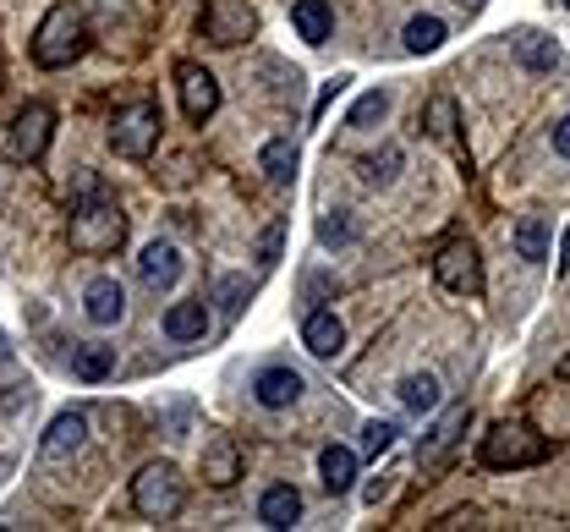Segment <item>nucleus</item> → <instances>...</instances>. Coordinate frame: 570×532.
<instances>
[{
	"label": "nucleus",
	"instance_id": "nucleus-1",
	"mask_svg": "<svg viewBox=\"0 0 570 532\" xmlns=\"http://www.w3.org/2000/svg\"><path fill=\"white\" fill-rule=\"evenodd\" d=\"M121 242H127V215H121L116 198L82 193V198L71 204V247H77V253L105 258V253H116Z\"/></svg>",
	"mask_w": 570,
	"mask_h": 532
},
{
	"label": "nucleus",
	"instance_id": "nucleus-2",
	"mask_svg": "<svg viewBox=\"0 0 570 532\" xmlns=\"http://www.w3.org/2000/svg\"><path fill=\"white\" fill-rule=\"evenodd\" d=\"M82 50H88V22H82V11H77V6H50L45 22H39V33H33V61L56 72V67H71Z\"/></svg>",
	"mask_w": 570,
	"mask_h": 532
},
{
	"label": "nucleus",
	"instance_id": "nucleus-3",
	"mask_svg": "<svg viewBox=\"0 0 570 532\" xmlns=\"http://www.w3.org/2000/svg\"><path fill=\"white\" fill-rule=\"evenodd\" d=\"M181 500H187V489H181V472L170 461H148L138 477H132V505H138V516H148V522H170L181 511Z\"/></svg>",
	"mask_w": 570,
	"mask_h": 532
},
{
	"label": "nucleus",
	"instance_id": "nucleus-4",
	"mask_svg": "<svg viewBox=\"0 0 570 532\" xmlns=\"http://www.w3.org/2000/svg\"><path fill=\"white\" fill-rule=\"evenodd\" d=\"M159 127H165L159 105H154V99H138V105L116 110V121H110V149L121 154V159H148L154 144H159Z\"/></svg>",
	"mask_w": 570,
	"mask_h": 532
},
{
	"label": "nucleus",
	"instance_id": "nucleus-5",
	"mask_svg": "<svg viewBox=\"0 0 570 532\" xmlns=\"http://www.w3.org/2000/svg\"><path fill=\"white\" fill-rule=\"evenodd\" d=\"M549 456V440L521 428V423H499L494 434H483V466L494 472H515V466H538Z\"/></svg>",
	"mask_w": 570,
	"mask_h": 532
},
{
	"label": "nucleus",
	"instance_id": "nucleus-6",
	"mask_svg": "<svg viewBox=\"0 0 570 532\" xmlns=\"http://www.w3.org/2000/svg\"><path fill=\"white\" fill-rule=\"evenodd\" d=\"M433 275H439L444 292H455V297H478V292H483V258H478V242H472V236H450V242L439 247V258H433Z\"/></svg>",
	"mask_w": 570,
	"mask_h": 532
},
{
	"label": "nucleus",
	"instance_id": "nucleus-7",
	"mask_svg": "<svg viewBox=\"0 0 570 532\" xmlns=\"http://www.w3.org/2000/svg\"><path fill=\"white\" fill-rule=\"evenodd\" d=\"M50 138H56V110L33 99V105H22V110L11 116V138H6V154H11V159H22V165H33V159H45Z\"/></svg>",
	"mask_w": 570,
	"mask_h": 532
},
{
	"label": "nucleus",
	"instance_id": "nucleus-8",
	"mask_svg": "<svg viewBox=\"0 0 570 532\" xmlns=\"http://www.w3.org/2000/svg\"><path fill=\"white\" fill-rule=\"evenodd\" d=\"M204 33L219 50H236V45H247L258 33V11L247 0H209L204 6Z\"/></svg>",
	"mask_w": 570,
	"mask_h": 532
},
{
	"label": "nucleus",
	"instance_id": "nucleus-9",
	"mask_svg": "<svg viewBox=\"0 0 570 532\" xmlns=\"http://www.w3.org/2000/svg\"><path fill=\"white\" fill-rule=\"evenodd\" d=\"M176 93H181L187 121H209L214 110H219V82H214V72H204L198 61H181V67H176Z\"/></svg>",
	"mask_w": 570,
	"mask_h": 532
},
{
	"label": "nucleus",
	"instance_id": "nucleus-10",
	"mask_svg": "<svg viewBox=\"0 0 570 532\" xmlns=\"http://www.w3.org/2000/svg\"><path fill=\"white\" fill-rule=\"evenodd\" d=\"M181 247L176 242H148L138 253V280L148 286V292H170L176 280H181Z\"/></svg>",
	"mask_w": 570,
	"mask_h": 532
},
{
	"label": "nucleus",
	"instance_id": "nucleus-11",
	"mask_svg": "<svg viewBox=\"0 0 570 532\" xmlns=\"http://www.w3.org/2000/svg\"><path fill=\"white\" fill-rule=\"evenodd\" d=\"M82 313H88V324H99V329L121 324V318H127V286H121L116 275L88 280V292H82Z\"/></svg>",
	"mask_w": 570,
	"mask_h": 532
},
{
	"label": "nucleus",
	"instance_id": "nucleus-12",
	"mask_svg": "<svg viewBox=\"0 0 570 532\" xmlns=\"http://www.w3.org/2000/svg\"><path fill=\"white\" fill-rule=\"evenodd\" d=\"M302 346H307L313 357H341V352H346V324H341L330 307H313V313L302 318Z\"/></svg>",
	"mask_w": 570,
	"mask_h": 532
},
{
	"label": "nucleus",
	"instance_id": "nucleus-13",
	"mask_svg": "<svg viewBox=\"0 0 570 532\" xmlns=\"http://www.w3.org/2000/svg\"><path fill=\"white\" fill-rule=\"evenodd\" d=\"M302 374L296 368H264L258 380H253V401L264 406V412H285V406H296L302 401Z\"/></svg>",
	"mask_w": 570,
	"mask_h": 532
},
{
	"label": "nucleus",
	"instance_id": "nucleus-14",
	"mask_svg": "<svg viewBox=\"0 0 570 532\" xmlns=\"http://www.w3.org/2000/svg\"><path fill=\"white\" fill-rule=\"evenodd\" d=\"M82 440H88V417L82 412H61L50 428H45V440H39V456L45 461H67L82 451Z\"/></svg>",
	"mask_w": 570,
	"mask_h": 532
},
{
	"label": "nucleus",
	"instance_id": "nucleus-15",
	"mask_svg": "<svg viewBox=\"0 0 570 532\" xmlns=\"http://www.w3.org/2000/svg\"><path fill=\"white\" fill-rule=\"evenodd\" d=\"M236 477H242V451H236L230 434H219V440L204 445V483L209 489H230Z\"/></svg>",
	"mask_w": 570,
	"mask_h": 532
},
{
	"label": "nucleus",
	"instance_id": "nucleus-16",
	"mask_svg": "<svg viewBox=\"0 0 570 532\" xmlns=\"http://www.w3.org/2000/svg\"><path fill=\"white\" fill-rule=\"evenodd\" d=\"M296 516H302V494L291 489V483H275V489H264V500H258V522L264 528H296Z\"/></svg>",
	"mask_w": 570,
	"mask_h": 532
},
{
	"label": "nucleus",
	"instance_id": "nucleus-17",
	"mask_svg": "<svg viewBox=\"0 0 570 532\" xmlns=\"http://www.w3.org/2000/svg\"><path fill=\"white\" fill-rule=\"evenodd\" d=\"M466 423H472V406H450V412L428 428L423 445H417V461H439L450 445H455V440H461V428H466Z\"/></svg>",
	"mask_w": 570,
	"mask_h": 532
},
{
	"label": "nucleus",
	"instance_id": "nucleus-18",
	"mask_svg": "<svg viewBox=\"0 0 570 532\" xmlns=\"http://www.w3.org/2000/svg\"><path fill=\"white\" fill-rule=\"evenodd\" d=\"M291 28H296L307 45H324V39L335 33V11H330V0H296V6H291Z\"/></svg>",
	"mask_w": 570,
	"mask_h": 532
},
{
	"label": "nucleus",
	"instance_id": "nucleus-19",
	"mask_svg": "<svg viewBox=\"0 0 570 532\" xmlns=\"http://www.w3.org/2000/svg\"><path fill=\"white\" fill-rule=\"evenodd\" d=\"M165 335L181 341V346H187V341H204V335H209V307H204V297L170 307V313H165Z\"/></svg>",
	"mask_w": 570,
	"mask_h": 532
},
{
	"label": "nucleus",
	"instance_id": "nucleus-20",
	"mask_svg": "<svg viewBox=\"0 0 570 532\" xmlns=\"http://www.w3.org/2000/svg\"><path fill=\"white\" fill-rule=\"evenodd\" d=\"M318 477H324L330 494H346L356 483V451H346V445H324V451H318Z\"/></svg>",
	"mask_w": 570,
	"mask_h": 532
},
{
	"label": "nucleus",
	"instance_id": "nucleus-21",
	"mask_svg": "<svg viewBox=\"0 0 570 532\" xmlns=\"http://www.w3.org/2000/svg\"><path fill=\"white\" fill-rule=\"evenodd\" d=\"M510 242H515V258L543 264V258H549V220H543V215H521L515 230H510Z\"/></svg>",
	"mask_w": 570,
	"mask_h": 532
},
{
	"label": "nucleus",
	"instance_id": "nucleus-22",
	"mask_svg": "<svg viewBox=\"0 0 570 532\" xmlns=\"http://www.w3.org/2000/svg\"><path fill=\"white\" fill-rule=\"evenodd\" d=\"M296 159H302L296 138H269V144H264V154H258V165H264V176H269L275 187H285V181L296 176Z\"/></svg>",
	"mask_w": 570,
	"mask_h": 532
},
{
	"label": "nucleus",
	"instance_id": "nucleus-23",
	"mask_svg": "<svg viewBox=\"0 0 570 532\" xmlns=\"http://www.w3.org/2000/svg\"><path fill=\"white\" fill-rule=\"evenodd\" d=\"M71 374L88 384L110 380V374H116V346H77V352H71Z\"/></svg>",
	"mask_w": 570,
	"mask_h": 532
},
{
	"label": "nucleus",
	"instance_id": "nucleus-24",
	"mask_svg": "<svg viewBox=\"0 0 570 532\" xmlns=\"http://www.w3.org/2000/svg\"><path fill=\"white\" fill-rule=\"evenodd\" d=\"M515 61L532 67V72H554V67H560V45L543 39V33H521V39H515Z\"/></svg>",
	"mask_w": 570,
	"mask_h": 532
},
{
	"label": "nucleus",
	"instance_id": "nucleus-25",
	"mask_svg": "<svg viewBox=\"0 0 570 532\" xmlns=\"http://www.w3.org/2000/svg\"><path fill=\"white\" fill-rule=\"evenodd\" d=\"M439 401H444V390H439L433 374H406V380H401V406H406V412H433Z\"/></svg>",
	"mask_w": 570,
	"mask_h": 532
},
{
	"label": "nucleus",
	"instance_id": "nucleus-26",
	"mask_svg": "<svg viewBox=\"0 0 570 532\" xmlns=\"http://www.w3.org/2000/svg\"><path fill=\"white\" fill-rule=\"evenodd\" d=\"M395 176H401V149H395V144H384L379 154L362 159V181H367V187H390Z\"/></svg>",
	"mask_w": 570,
	"mask_h": 532
},
{
	"label": "nucleus",
	"instance_id": "nucleus-27",
	"mask_svg": "<svg viewBox=\"0 0 570 532\" xmlns=\"http://www.w3.org/2000/svg\"><path fill=\"white\" fill-rule=\"evenodd\" d=\"M444 33H450V28H444L439 17H412V22H406V50H412V56H428V50L444 45Z\"/></svg>",
	"mask_w": 570,
	"mask_h": 532
},
{
	"label": "nucleus",
	"instance_id": "nucleus-28",
	"mask_svg": "<svg viewBox=\"0 0 570 532\" xmlns=\"http://www.w3.org/2000/svg\"><path fill=\"white\" fill-rule=\"evenodd\" d=\"M423 127H428V138H439V144H455V99H428V110H423Z\"/></svg>",
	"mask_w": 570,
	"mask_h": 532
},
{
	"label": "nucleus",
	"instance_id": "nucleus-29",
	"mask_svg": "<svg viewBox=\"0 0 570 532\" xmlns=\"http://www.w3.org/2000/svg\"><path fill=\"white\" fill-rule=\"evenodd\" d=\"M384 110H390V93H384V88H373V93H362V99L352 105L346 127H373V121H384Z\"/></svg>",
	"mask_w": 570,
	"mask_h": 532
},
{
	"label": "nucleus",
	"instance_id": "nucleus-30",
	"mask_svg": "<svg viewBox=\"0 0 570 532\" xmlns=\"http://www.w3.org/2000/svg\"><path fill=\"white\" fill-rule=\"evenodd\" d=\"M395 434H401V428H395L390 417H373V423L362 428V451H367V456H384V451L395 445Z\"/></svg>",
	"mask_w": 570,
	"mask_h": 532
},
{
	"label": "nucleus",
	"instance_id": "nucleus-31",
	"mask_svg": "<svg viewBox=\"0 0 570 532\" xmlns=\"http://www.w3.org/2000/svg\"><path fill=\"white\" fill-rule=\"evenodd\" d=\"M253 297V286H247V275H225L219 280V307L225 313H242V303Z\"/></svg>",
	"mask_w": 570,
	"mask_h": 532
},
{
	"label": "nucleus",
	"instance_id": "nucleus-32",
	"mask_svg": "<svg viewBox=\"0 0 570 532\" xmlns=\"http://www.w3.org/2000/svg\"><path fill=\"white\" fill-rule=\"evenodd\" d=\"M318 236H324V242H335V247H346L356 230H352V220H346V215H330V220L318 226Z\"/></svg>",
	"mask_w": 570,
	"mask_h": 532
},
{
	"label": "nucleus",
	"instance_id": "nucleus-33",
	"mask_svg": "<svg viewBox=\"0 0 570 532\" xmlns=\"http://www.w3.org/2000/svg\"><path fill=\"white\" fill-rule=\"evenodd\" d=\"M281 242H285V226H269V230H264V242H258V264H264V269L281 258Z\"/></svg>",
	"mask_w": 570,
	"mask_h": 532
},
{
	"label": "nucleus",
	"instance_id": "nucleus-34",
	"mask_svg": "<svg viewBox=\"0 0 570 532\" xmlns=\"http://www.w3.org/2000/svg\"><path fill=\"white\" fill-rule=\"evenodd\" d=\"M554 154H560V159H570V116H566V121H554Z\"/></svg>",
	"mask_w": 570,
	"mask_h": 532
},
{
	"label": "nucleus",
	"instance_id": "nucleus-35",
	"mask_svg": "<svg viewBox=\"0 0 570 532\" xmlns=\"http://www.w3.org/2000/svg\"><path fill=\"white\" fill-rule=\"evenodd\" d=\"M11 357H17V352H11V341H6V329H0V368H11Z\"/></svg>",
	"mask_w": 570,
	"mask_h": 532
},
{
	"label": "nucleus",
	"instance_id": "nucleus-36",
	"mask_svg": "<svg viewBox=\"0 0 570 532\" xmlns=\"http://www.w3.org/2000/svg\"><path fill=\"white\" fill-rule=\"evenodd\" d=\"M560 275H570V230H566V247H560V264H554Z\"/></svg>",
	"mask_w": 570,
	"mask_h": 532
},
{
	"label": "nucleus",
	"instance_id": "nucleus-37",
	"mask_svg": "<svg viewBox=\"0 0 570 532\" xmlns=\"http://www.w3.org/2000/svg\"><path fill=\"white\" fill-rule=\"evenodd\" d=\"M560 6H566V11H570V0H560Z\"/></svg>",
	"mask_w": 570,
	"mask_h": 532
}]
</instances>
